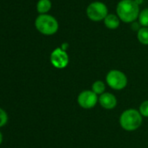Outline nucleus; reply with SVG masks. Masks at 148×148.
<instances>
[{"label": "nucleus", "mask_w": 148, "mask_h": 148, "mask_svg": "<svg viewBox=\"0 0 148 148\" xmlns=\"http://www.w3.org/2000/svg\"><path fill=\"white\" fill-rule=\"evenodd\" d=\"M140 13V5L135 0H120L116 7V14L120 21L132 23L139 18Z\"/></svg>", "instance_id": "1"}, {"label": "nucleus", "mask_w": 148, "mask_h": 148, "mask_svg": "<svg viewBox=\"0 0 148 148\" xmlns=\"http://www.w3.org/2000/svg\"><path fill=\"white\" fill-rule=\"evenodd\" d=\"M35 27L37 30L44 36L55 35L59 28L57 18L49 14L38 15L35 20Z\"/></svg>", "instance_id": "2"}, {"label": "nucleus", "mask_w": 148, "mask_h": 148, "mask_svg": "<svg viewBox=\"0 0 148 148\" xmlns=\"http://www.w3.org/2000/svg\"><path fill=\"white\" fill-rule=\"evenodd\" d=\"M2 142H3V134H2V133L0 132V145L2 144Z\"/></svg>", "instance_id": "18"}, {"label": "nucleus", "mask_w": 148, "mask_h": 148, "mask_svg": "<svg viewBox=\"0 0 148 148\" xmlns=\"http://www.w3.org/2000/svg\"><path fill=\"white\" fill-rule=\"evenodd\" d=\"M99 102L100 106L107 110H111L116 108L117 106V98L114 95L111 93H104L99 98Z\"/></svg>", "instance_id": "8"}, {"label": "nucleus", "mask_w": 148, "mask_h": 148, "mask_svg": "<svg viewBox=\"0 0 148 148\" xmlns=\"http://www.w3.org/2000/svg\"><path fill=\"white\" fill-rule=\"evenodd\" d=\"M139 111L140 113V114L143 116V117H147L148 118V100L143 101L140 106V108H139Z\"/></svg>", "instance_id": "14"}, {"label": "nucleus", "mask_w": 148, "mask_h": 148, "mask_svg": "<svg viewBox=\"0 0 148 148\" xmlns=\"http://www.w3.org/2000/svg\"><path fill=\"white\" fill-rule=\"evenodd\" d=\"M79 105L85 109H91L94 108L98 101V95H96L92 90H84L78 96Z\"/></svg>", "instance_id": "7"}, {"label": "nucleus", "mask_w": 148, "mask_h": 148, "mask_svg": "<svg viewBox=\"0 0 148 148\" xmlns=\"http://www.w3.org/2000/svg\"><path fill=\"white\" fill-rule=\"evenodd\" d=\"M8 121V115L7 113L0 108V127H3Z\"/></svg>", "instance_id": "15"}, {"label": "nucleus", "mask_w": 148, "mask_h": 148, "mask_svg": "<svg viewBox=\"0 0 148 148\" xmlns=\"http://www.w3.org/2000/svg\"><path fill=\"white\" fill-rule=\"evenodd\" d=\"M107 85L114 90H122L127 85V77L120 70L112 69L110 70L106 77Z\"/></svg>", "instance_id": "5"}, {"label": "nucleus", "mask_w": 148, "mask_h": 148, "mask_svg": "<svg viewBox=\"0 0 148 148\" xmlns=\"http://www.w3.org/2000/svg\"><path fill=\"white\" fill-rule=\"evenodd\" d=\"M50 62L51 65L58 69H62L67 67L69 63V56L63 49L56 48L50 56Z\"/></svg>", "instance_id": "6"}, {"label": "nucleus", "mask_w": 148, "mask_h": 148, "mask_svg": "<svg viewBox=\"0 0 148 148\" xmlns=\"http://www.w3.org/2000/svg\"><path fill=\"white\" fill-rule=\"evenodd\" d=\"M138 21L142 27H148V8L140 10Z\"/></svg>", "instance_id": "13"}, {"label": "nucleus", "mask_w": 148, "mask_h": 148, "mask_svg": "<svg viewBox=\"0 0 148 148\" xmlns=\"http://www.w3.org/2000/svg\"><path fill=\"white\" fill-rule=\"evenodd\" d=\"M140 26H141V25H140V23L139 22L137 23V22L135 21V22L132 23V29H133V30H137V32H138V30L141 28Z\"/></svg>", "instance_id": "16"}, {"label": "nucleus", "mask_w": 148, "mask_h": 148, "mask_svg": "<svg viewBox=\"0 0 148 148\" xmlns=\"http://www.w3.org/2000/svg\"><path fill=\"white\" fill-rule=\"evenodd\" d=\"M109 14L106 4L100 1L92 2L86 8V16L92 22L104 21Z\"/></svg>", "instance_id": "4"}, {"label": "nucleus", "mask_w": 148, "mask_h": 148, "mask_svg": "<svg viewBox=\"0 0 148 148\" xmlns=\"http://www.w3.org/2000/svg\"><path fill=\"white\" fill-rule=\"evenodd\" d=\"M137 38L141 44L148 45V27H141L138 30Z\"/></svg>", "instance_id": "11"}, {"label": "nucleus", "mask_w": 148, "mask_h": 148, "mask_svg": "<svg viewBox=\"0 0 148 148\" xmlns=\"http://www.w3.org/2000/svg\"><path fill=\"white\" fill-rule=\"evenodd\" d=\"M135 2H136L139 5H140V4L143 3V0H135Z\"/></svg>", "instance_id": "17"}, {"label": "nucleus", "mask_w": 148, "mask_h": 148, "mask_svg": "<svg viewBox=\"0 0 148 148\" xmlns=\"http://www.w3.org/2000/svg\"><path fill=\"white\" fill-rule=\"evenodd\" d=\"M51 0H38L36 5L37 11L41 14H47L51 9Z\"/></svg>", "instance_id": "10"}, {"label": "nucleus", "mask_w": 148, "mask_h": 148, "mask_svg": "<svg viewBox=\"0 0 148 148\" xmlns=\"http://www.w3.org/2000/svg\"><path fill=\"white\" fill-rule=\"evenodd\" d=\"M142 117L140 111L133 108L126 109L120 117V124L124 130L133 132L140 127L143 121Z\"/></svg>", "instance_id": "3"}, {"label": "nucleus", "mask_w": 148, "mask_h": 148, "mask_svg": "<svg viewBox=\"0 0 148 148\" xmlns=\"http://www.w3.org/2000/svg\"><path fill=\"white\" fill-rule=\"evenodd\" d=\"M92 90L96 95H101L102 94H104L106 92V84H105V82H102V81H96V82H94L92 86Z\"/></svg>", "instance_id": "12"}, {"label": "nucleus", "mask_w": 148, "mask_h": 148, "mask_svg": "<svg viewBox=\"0 0 148 148\" xmlns=\"http://www.w3.org/2000/svg\"><path fill=\"white\" fill-rule=\"evenodd\" d=\"M120 19L117 14H108L104 19L106 27L109 29H117L120 25Z\"/></svg>", "instance_id": "9"}]
</instances>
